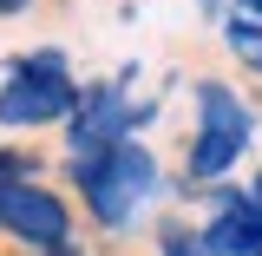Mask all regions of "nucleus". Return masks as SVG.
Instances as JSON below:
<instances>
[{
    "label": "nucleus",
    "mask_w": 262,
    "mask_h": 256,
    "mask_svg": "<svg viewBox=\"0 0 262 256\" xmlns=\"http://www.w3.org/2000/svg\"><path fill=\"white\" fill-rule=\"evenodd\" d=\"M72 164V184L85 197L98 230H131L164 191V164L144 138H125L112 151H92V158H66Z\"/></svg>",
    "instance_id": "nucleus-1"
},
{
    "label": "nucleus",
    "mask_w": 262,
    "mask_h": 256,
    "mask_svg": "<svg viewBox=\"0 0 262 256\" xmlns=\"http://www.w3.org/2000/svg\"><path fill=\"white\" fill-rule=\"evenodd\" d=\"M79 105V86L66 79L59 53H33L27 66H13V79L0 86V125H59Z\"/></svg>",
    "instance_id": "nucleus-2"
},
{
    "label": "nucleus",
    "mask_w": 262,
    "mask_h": 256,
    "mask_svg": "<svg viewBox=\"0 0 262 256\" xmlns=\"http://www.w3.org/2000/svg\"><path fill=\"white\" fill-rule=\"evenodd\" d=\"M203 256H262V204L243 184H210V217L196 224Z\"/></svg>",
    "instance_id": "nucleus-3"
},
{
    "label": "nucleus",
    "mask_w": 262,
    "mask_h": 256,
    "mask_svg": "<svg viewBox=\"0 0 262 256\" xmlns=\"http://www.w3.org/2000/svg\"><path fill=\"white\" fill-rule=\"evenodd\" d=\"M0 230H13L33 250H59L66 230H72V204H59V191H46V184L13 178V184L0 191Z\"/></svg>",
    "instance_id": "nucleus-4"
},
{
    "label": "nucleus",
    "mask_w": 262,
    "mask_h": 256,
    "mask_svg": "<svg viewBox=\"0 0 262 256\" xmlns=\"http://www.w3.org/2000/svg\"><path fill=\"white\" fill-rule=\"evenodd\" d=\"M131 138V99L118 86H92L72 105V158H92V151H112Z\"/></svg>",
    "instance_id": "nucleus-5"
},
{
    "label": "nucleus",
    "mask_w": 262,
    "mask_h": 256,
    "mask_svg": "<svg viewBox=\"0 0 262 256\" xmlns=\"http://www.w3.org/2000/svg\"><path fill=\"white\" fill-rule=\"evenodd\" d=\"M196 131H216V138H243L256 145V105L236 92L229 79H196Z\"/></svg>",
    "instance_id": "nucleus-6"
},
{
    "label": "nucleus",
    "mask_w": 262,
    "mask_h": 256,
    "mask_svg": "<svg viewBox=\"0 0 262 256\" xmlns=\"http://www.w3.org/2000/svg\"><path fill=\"white\" fill-rule=\"evenodd\" d=\"M223 46L236 53V66L262 72V20H249V13H229V20H223Z\"/></svg>",
    "instance_id": "nucleus-7"
},
{
    "label": "nucleus",
    "mask_w": 262,
    "mask_h": 256,
    "mask_svg": "<svg viewBox=\"0 0 262 256\" xmlns=\"http://www.w3.org/2000/svg\"><path fill=\"white\" fill-rule=\"evenodd\" d=\"M158 250H164V256H203V237H196L190 224H164Z\"/></svg>",
    "instance_id": "nucleus-8"
},
{
    "label": "nucleus",
    "mask_w": 262,
    "mask_h": 256,
    "mask_svg": "<svg viewBox=\"0 0 262 256\" xmlns=\"http://www.w3.org/2000/svg\"><path fill=\"white\" fill-rule=\"evenodd\" d=\"M13 178H20V164H13V158H7V151H0V191H7Z\"/></svg>",
    "instance_id": "nucleus-9"
},
{
    "label": "nucleus",
    "mask_w": 262,
    "mask_h": 256,
    "mask_svg": "<svg viewBox=\"0 0 262 256\" xmlns=\"http://www.w3.org/2000/svg\"><path fill=\"white\" fill-rule=\"evenodd\" d=\"M33 0H0V20H13V13H27Z\"/></svg>",
    "instance_id": "nucleus-10"
},
{
    "label": "nucleus",
    "mask_w": 262,
    "mask_h": 256,
    "mask_svg": "<svg viewBox=\"0 0 262 256\" xmlns=\"http://www.w3.org/2000/svg\"><path fill=\"white\" fill-rule=\"evenodd\" d=\"M236 13H249V20H262V0H236Z\"/></svg>",
    "instance_id": "nucleus-11"
},
{
    "label": "nucleus",
    "mask_w": 262,
    "mask_h": 256,
    "mask_svg": "<svg viewBox=\"0 0 262 256\" xmlns=\"http://www.w3.org/2000/svg\"><path fill=\"white\" fill-rule=\"evenodd\" d=\"M243 191H249V197H256V204H262V171H256V178H249V184H243Z\"/></svg>",
    "instance_id": "nucleus-12"
}]
</instances>
